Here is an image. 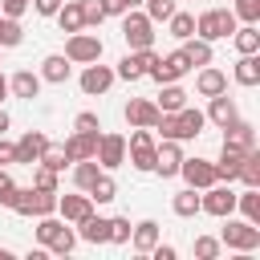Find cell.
<instances>
[{"label":"cell","mask_w":260,"mask_h":260,"mask_svg":"<svg viewBox=\"0 0 260 260\" xmlns=\"http://www.w3.org/2000/svg\"><path fill=\"white\" fill-rule=\"evenodd\" d=\"M232 77H236V81H240L244 89L260 85V53H240V61H236Z\"/></svg>","instance_id":"cell-26"},{"label":"cell","mask_w":260,"mask_h":260,"mask_svg":"<svg viewBox=\"0 0 260 260\" xmlns=\"http://www.w3.org/2000/svg\"><path fill=\"white\" fill-rule=\"evenodd\" d=\"M171 211H175L179 219H195V215H199V191H195V187L175 191V195H171Z\"/></svg>","instance_id":"cell-29"},{"label":"cell","mask_w":260,"mask_h":260,"mask_svg":"<svg viewBox=\"0 0 260 260\" xmlns=\"http://www.w3.org/2000/svg\"><path fill=\"white\" fill-rule=\"evenodd\" d=\"M158 240H162V228H158L154 219H138V223L130 228V240H126V244H130L138 256H150V248H154Z\"/></svg>","instance_id":"cell-17"},{"label":"cell","mask_w":260,"mask_h":260,"mask_svg":"<svg viewBox=\"0 0 260 260\" xmlns=\"http://www.w3.org/2000/svg\"><path fill=\"white\" fill-rule=\"evenodd\" d=\"M0 167H16V142H8L0 134Z\"/></svg>","instance_id":"cell-51"},{"label":"cell","mask_w":260,"mask_h":260,"mask_svg":"<svg viewBox=\"0 0 260 260\" xmlns=\"http://www.w3.org/2000/svg\"><path fill=\"white\" fill-rule=\"evenodd\" d=\"M179 49H183V57L191 61V69H199V65H211V57H215L211 41H203V37H187V41H179Z\"/></svg>","instance_id":"cell-25"},{"label":"cell","mask_w":260,"mask_h":260,"mask_svg":"<svg viewBox=\"0 0 260 260\" xmlns=\"http://www.w3.org/2000/svg\"><path fill=\"white\" fill-rule=\"evenodd\" d=\"M179 162H183V142H175V138H158V150H154V175L175 179V175H179Z\"/></svg>","instance_id":"cell-12"},{"label":"cell","mask_w":260,"mask_h":260,"mask_svg":"<svg viewBox=\"0 0 260 260\" xmlns=\"http://www.w3.org/2000/svg\"><path fill=\"white\" fill-rule=\"evenodd\" d=\"M175 118H179V142H191V138H199V134H203V126H207L203 110H195V106H183V110H175Z\"/></svg>","instance_id":"cell-22"},{"label":"cell","mask_w":260,"mask_h":260,"mask_svg":"<svg viewBox=\"0 0 260 260\" xmlns=\"http://www.w3.org/2000/svg\"><path fill=\"white\" fill-rule=\"evenodd\" d=\"M73 248H77V228H69V223H65V228L57 232V240L49 244V256H69Z\"/></svg>","instance_id":"cell-39"},{"label":"cell","mask_w":260,"mask_h":260,"mask_svg":"<svg viewBox=\"0 0 260 260\" xmlns=\"http://www.w3.org/2000/svg\"><path fill=\"white\" fill-rule=\"evenodd\" d=\"M41 73H32V69H16L12 77H8V93L12 98H20V102H32V98H41Z\"/></svg>","instance_id":"cell-19"},{"label":"cell","mask_w":260,"mask_h":260,"mask_svg":"<svg viewBox=\"0 0 260 260\" xmlns=\"http://www.w3.org/2000/svg\"><path fill=\"white\" fill-rule=\"evenodd\" d=\"M114 73L122 77V81H138V77H146V65H142V53L138 49H126V57L114 65Z\"/></svg>","instance_id":"cell-33"},{"label":"cell","mask_w":260,"mask_h":260,"mask_svg":"<svg viewBox=\"0 0 260 260\" xmlns=\"http://www.w3.org/2000/svg\"><path fill=\"white\" fill-rule=\"evenodd\" d=\"M8 126H12V118H8V110L0 106V134H8Z\"/></svg>","instance_id":"cell-54"},{"label":"cell","mask_w":260,"mask_h":260,"mask_svg":"<svg viewBox=\"0 0 260 260\" xmlns=\"http://www.w3.org/2000/svg\"><path fill=\"white\" fill-rule=\"evenodd\" d=\"M73 228H77V240H85V244H93V248H98V244H110V215H93V211H89V215H85L81 223H73Z\"/></svg>","instance_id":"cell-20"},{"label":"cell","mask_w":260,"mask_h":260,"mask_svg":"<svg viewBox=\"0 0 260 260\" xmlns=\"http://www.w3.org/2000/svg\"><path fill=\"white\" fill-rule=\"evenodd\" d=\"M37 73H41V81H45V85H65V81H69V73H73V61H69L65 53H49V57L41 61V69H37Z\"/></svg>","instance_id":"cell-18"},{"label":"cell","mask_w":260,"mask_h":260,"mask_svg":"<svg viewBox=\"0 0 260 260\" xmlns=\"http://www.w3.org/2000/svg\"><path fill=\"white\" fill-rule=\"evenodd\" d=\"M223 89H228V73L215 69V65H199V73H195V93H199V98H215V93H223Z\"/></svg>","instance_id":"cell-21"},{"label":"cell","mask_w":260,"mask_h":260,"mask_svg":"<svg viewBox=\"0 0 260 260\" xmlns=\"http://www.w3.org/2000/svg\"><path fill=\"white\" fill-rule=\"evenodd\" d=\"M98 175H102V167H98L93 158H81V162H73V187H77V191H89Z\"/></svg>","instance_id":"cell-37"},{"label":"cell","mask_w":260,"mask_h":260,"mask_svg":"<svg viewBox=\"0 0 260 260\" xmlns=\"http://www.w3.org/2000/svg\"><path fill=\"white\" fill-rule=\"evenodd\" d=\"M228 41L236 45V53H260V28L256 24H236V32Z\"/></svg>","instance_id":"cell-32"},{"label":"cell","mask_w":260,"mask_h":260,"mask_svg":"<svg viewBox=\"0 0 260 260\" xmlns=\"http://www.w3.org/2000/svg\"><path fill=\"white\" fill-rule=\"evenodd\" d=\"M102 49H106V45H102L98 32H85V28H81V32H69V37H65V57H69L73 65L102 61Z\"/></svg>","instance_id":"cell-6"},{"label":"cell","mask_w":260,"mask_h":260,"mask_svg":"<svg viewBox=\"0 0 260 260\" xmlns=\"http://www.w3.org/2000/svg\"><path fill=\"white\" fill-rule=\"evenodd\" d=\"M89 211H93V199H89L85 191H77V195H61V191H57V215H61L65 223H81Z\"/></svg>","instance_id":"cell-16"},{"label":"cell","mask_w":260,"mask_h":260,"mask_svg":"<svg viewBox=\"0 0 260 260\" xmlns=\"http://www.w3.org/2000/svg\"><path fill=\"white\" fill-rule=\"evenodd\" d=\"M191 73V61L183 57V49H175V53H167V57H158L154 65H150V81H158V85H167V81H183Z\"/></svg>","instance_id":"cell-9"},{"label":"cell","mask_w":260,"mask_h":260,"mask_svg":"<svg viewBox=\"0 0 260 260\" xmlns=\"http://www.w3.org/2000/svg\"><path fill=\"white\" fill-rule=\"evenodd\" d=\"M179 179H183L187 187H195V191L219 183V179H215V162H211V158H199V154H195V158L183 154V162H179Z\"/></svg>","instance_id":"cell-10"},{"label":"cell","mask_w":260,"mask_h":260,"mask_svg":"<svg viewBox=\"0 0 260 260\" xmlns=\"http://www.w3.org/2000/svg\"><path fill=\"white\" fill-rule=\"evenodd\" d=\"M93 162H98L102 171H118V167L126 162V134H118V130H102V134H98Z\"/></svg>","instance_id":"cell-7"},{"label":"cell","mask_w":260,"mask_h":260,"mask_svg":"<svg viewBox=\"0 0 260 260\" xmlns=\"http://www.w3.org/2000/svg\"><path fill=\"white\" fill-rule=\"evenodd\" d=\"M154 150H158V138L150 126H130V138H126V158L134 171L142 175H154Z\"/></svg>","instance_id":"cell-1"},{"label":"cell","mask_w":260,"mask_h":260,"mask_svg":"<svg viewBox=\"0 0 260 260\" xmlns=\"http://www.w3.org/2000/svg\"><path fill=\"white\" fill-rule=\"evenodd\" d=\"M175 8H179L175 0H142V12H146L154 24H167V16H171Z\"/></svg>","instance_id":"cell-43"},{"label":"cell","mask_w":260,"mask_h":260,"mask_svg":"<svg viewBox=\"0 0 260 260\" xmlns=\"http://www.w3.org/2000/svg\"><path fill=\"white\" fill-rule=\"evenodd\" d=\"M167 28H171V37H175V41H187V37H195V16L175 8V12L167 16Z\"/></svg>","instance_id":"cell-36"},{"label":"cell","mask_w":260,"mask_h":260,"mask_svg":"<svg viewBox=\"0 0 260 260\" xmlns=\"http://www.w3.org/2000/svg\"><path fill=\"white\" fill-rule=\"evenodd\" d=\"M98 134H102V130H73V134L61 142V150H65V158H69V167H73V162H81V158H93V150H98Z\"/></svg>","instance_id":"cell-11"},{"label":"cell","mask_w":260,"mask_h":260,"mask_svg":"<svg viewBox=\"0 0 260 260\" xmlns=\"http://www.w3.org/2000/svg\"><path fill=\"white\" fill-rule=\"evenodd\" d=\"M158 106H154V98H130L126 106H122V118H126V126H154L158 122Z\"/></svg>","instance_id":"cell-13"},{"label":"cell","mask_w":260,"mask_h":260,"mask_svg":"<svg viewBox=\"0 0 260 260\" xmlns=\"http://www.w3.org/2000/svg\"><path fill=\"white\" fill-rule=\"evenodd\" d=\"M57 24H61V32H81V28H85L81 0H65V4L57 8Z\"/></svg>","instance_id":"cell-30"},{"label":"cell","mask_w":260,"mask_h":260,"mask_svg":"<svg viewBox=\"0 0 260 260\" xmlns=\"http://www.w3.org/2000/svg\"><path fill=\"white\" fill-rule=\"evenodd\" d=\"M12 195H16V183H12L8 167H0V207H8V203H12Z\"/></svg>","instance_id":"cell-47"},{"label":"cell","mask_w":260,"mask_h":260,"mask_svg":"<svg viewBox=\"0 0 260 260\" xmlns=\"http://www.w3.org/2000/svg\"><path fill=\"white\" fill-rule=\"evenodd\" d=\"M81 16H85V28H98V24L106 20V8H102V0H81Z\"/></svg>","instance_id":"cell-46"},{"label":"cell","mask_w":260,"mask_h":260,"mask_svg":"<svg viewBox=\"0 0 260 260\" xmlns=\"http://www.w3.org/2000/svg\"><path fill=\"white\" fill-rule=\"evenodd\" d=\"M118 4H122L126 12H130V8H142V0H118Z\"/></svg>","instance_id":"cell-56"},{"label":"cell","mask_w":260,"mask_h":260,"mask_svg":"<svg viewBox=\"0 0 260 260\" xmlns=\"http://www.w3.org/2000/svg\"><path fill=\"white\" fill-rule=\"evenodd\" d=\"M236 16H232V8H207V12H199L195 16V37H203V41H228L232 32H236Z\"/></svg>","instance_id":"cell-3"},{"label":"cell","mask_w":260,"mask_h":260,"mask_svg":"<svg viewBox=\"0 0 260 260\" xmlns=\"http://www.w3.org/2000/svg\"><path fill=\"white\" fill-rule=\"evenodd\" d=\"M244 187H260V150L252 146V150H244V158H240V175H236Z\"/></svg>","instance_id":"cell-35"},{"label":"cell","mask_w":260,"mask_h":260,"mask_svg":"<svg viewBox=\"0 0 260 260\" xmlns=\"http://www.w3.org/2000/svg\"><path fill=\"white\" fill-rule=\"evenodd\" d=\"M32 187H41V191H61V179H57V171H49V167H32Z\"/></svg>","instance_id":"cell-44"},{"label":"cell","mask_w":260,"mask_h":260,"mask_svg":"<svg viewBox=\"0 0 260 260\" xmlns=\"http://www.w3.org/2000/svg\"><path fill=\"white\" fill-rule=\"evenodd\" d=\"M61 4H65V0H28V8H32L37 16H57Z\"/></svg>","instance_id":"cell-49"},{"label":"cell","mask_w":260,"mask_h":260,"mask_svg":"<svg viewBox=\"0 0 260 260\" xmlns=\"http://www.w3.org/2000/svg\"><path fill=\"white\" fill-rule=\"evenodd\" d=\"M37 162H41V167H49V171H57V175L69 167V158H65V150H61L57 142H49V146L41 150V158H37Z\"/></svg>","instance_id":"cell-41"},{"label":"cell","mask_w":260,"mask_h":260,"mask_svg":"<svg viewBox=\"0 0 260 260\" xmlns=\"http://www.w3.org/2000/svg\"><path fill=\"white\" fill-rule=\"evenodd\" d=\"M20 41H24L20 20H12V16H4V12H0V49H16Z\"/></svg>","instance_id":"cell-38"},{"label":"cell","mask_w":260,"mask_h":260,"mask_svg":"<svg viewBox=\"0 0 260 260\" xmlns=\"http://www.w3.org/2000/svg\"><path fill=\"white\" fill-rule=\"evenodd\" d=\"M154 106H158L162 114H175V110H183V106H187V89H183L179 81H167V85H158Z\"/></svg>","instance_id":"cell-27"},{"label":"cell","mask_w":260,"mask_h":260,"mask_svg":"<svg viewBox=\"0 0 260 260\" xmlns=\"http://www.w3.org/2000/svg\"><path fill=\"white\" fill-rule=\"evenodd\" d=\"M8 256H12V248H4V244H0V260H8Z\"/></svg>","instance_id":"cell-57"},{"label":"cell","mask_w":260,"mask_h":260,"mask_svg":"<svg viewBox=\"0 0 260 260\" xmlns=\"http://www.w3.org/2000/svg\"><path fill=\"white\" fill-rule=\"evenodd\" d=\"M219 244L232 248V252H256L260 248V223H248L244 215H223V228H219Z\"/></svg>","instance_id":"cell-2"},{"label":"cell","mask_w":260,"mask_h":260,"mask_svg":"<svg viewBox=\"0 0 260 260\" xmlns=\"http://www.w3.org/2000/svg\"><path fill=\"white\" fill-rule=\"evenodd\" d=\"M85 195L93 199V207H106V203H114V199H118V183H114V175H110V171H102Z\"/></svg>","instance_id":"cell-28"},{"label":"cell","mask_w":260,"mask_h":260,"mask_svg":"<svg viewBox=\"0 0 260 260\" xmlns=\"http://www.w3.org/2000/svg\"><path fill=\"white\" fill-rule=\"evenodd\" d=\"M236 211H240L248 223H260V187H244V191H236Z\"/></svg>","instance_id":"cell-31"},{"label":"cell","mask_w":260,"mask_h":260,"mask_svg":"<svg viewBox=\"0 0 260 260\" xmlns=\"http://www.w3.org/2000/svg\"><path fill=\"white\" fill-rule=\"evenodd\" d=\"M240 158H244V150H236V146H219V158H215V179L219 183H236V175H240Z\"/></svg>","instance_id":"cell-24"},{"label":"cell","mask_w":260,"mask_h":260,"mask_svg":"<svg viewBox=\"0 0 260 260\" xmlns=\"http://www.w3.org/2000/svg\"><path fill=\"white\" fill-rule=\"evenodd\" d=\"M61 228H65V219H61L57 211H53V215H37L32 236H37V244H41V248H49V244L57 240V232H61Z\"/></svg>","instance_id":"cell-34"},{"label":"cell","mask_w":260,"mask_h":260,"mask_svg":"<svg viewBox=\"0 0 260 260\" xmlns=\"http://www.w3.org/2000/svg\"><path fill=\"white\" fill-rule=\"evenodd\" d=\"M130 228H134V223H130L126 215H110V244H126V240H130Z\"/></svg>","instance_id":"cell-45"},{"label":"cell","mask_w":260,"mask_h":260,"mask_svg":"<svg viewBox=\"0 0 260 260\" xmlns=\"http://www.w3.org/2000/svg\"><path fill=\"white\" fill-rule=\"evenodd\" d=\"M150 256H154V260H175L179 252H175V244H162V240H158V244L150 248Z\"/></svg>","instance_id":"cell-52"},{"label":"cell","mask_w":260,"mask_h":260,"mask_svg":"<svg viewBox=\"0 0 260 260\" xmlns=\"http://www.w3.org/2000/svg\"><path fill=\"white\" fill-rule=\"evenodd\" d=\"M232 16L240 24H260V0H232Z\"/></svg>","instance_id":"cell-40"},{"label":"cell","mask_w":260,"mask_h":260,"mask_svg":"<svg viewBox=\"0 0 260 260\" xmlns=\"http://www.w3.org/2000/svg\"><path fill=\"white\" fill-rule=\"evenodd\" d=\"M45 146H49V134L45 130H24L16 138V162L20 167H37V158H41Z\"/></svg>","instance_id":"cell-15"},{"label":"cell","mask_w":260,"mask_h":260,"mask_svg":"<svg viewBox=\"0 0 260 260\" xmlns=\"http://www.w3.org/2000/svg\"><path fill=\"white\" fill-rule=\"evenodd\" d=\"M0 12L12 16V20H20V16L28 12V0H0Z\"/></svg>","instance_id":"cell-50"},{"label":"cell","mask_w":260,"mask_h":260,"mask_svg":"<svg viewBox=\"0 0 260 260\" xmlns=\"http://www.w3.org/2000/svg\"><path fill=\"white\" fill-rule=\"evenodd\" d=\"M122 41H126V49H150L154 45V20L142 8L122 12Z\"/></svg>","instance_id":"cell-4"},{"label":"cell","mask_w":260,"mask_h":260,"mask_svg":"<svg viewBox=\"0 0 260 260\" xmlns=\"http://www.w3.org/2000/svg\"><path fill=\"white\" fill-rule=\"evenodd\" d=\"M199 211H203V215H215V219L236 215V191H232V183H211V187H203V191H199Z\"/></svg>","instance_id":"cell-5"},{"label":"cell","mask_w":260,"mask_h":260,"mask_svg":"<svg viewBox=\"0 0 260 260\" xmlns=\"http://www.w3.org/2000/svg\"><path fill=\"white\" fill-rule=\"evenodd\" d=\"M114 81H118L114 65H102V61L81 65V77H77V85H81V93H85V98H102V93H106Z\"/></svg>","instance_id":"cell-8"},{"label":"cell","mask_w":260,"mask_h":260,"mask_svg":"<svg viewBox=\"0 0 260 260\" xmlns=\"http://www.w3.org/2000/svg\"><path fill=\"white\" fill-rule=\"evenodd\" d=\"M4 98H8V77L0 73V106H4Z\"/></svg>","instance_id":"cell-55"},{"label":"cell","mask_w":260,"mask_h":260,"mask_svg":"<svg viewBox=\"0 0 260 260\" xmlns=\"http://www.w3.org/2000/svg\"><path fill=\"white\" fill-rule=\"evenodd\" d=\"M73 130H102V118H98L93 110H81V114L73 118Z\"/></svg>","instance_id":"cell-48"},{"label":"cell","mask_w":260,"mask_h":260,"mask_svg":"<svg viewBox=\"0 0 260 260\" xmlns=\"http://www.w3.org/2000/svg\"><path fill=\"white\" fill-rule=\"evenodd\" d=\"M223 142L236 146V150H252V146H256V126L244 122V118H236V122L223 126Z\"/></svg>","instance_id":"cell-23"},{"label":"cell","mask_w":260,"mask_h":260,"mask_svg":"<svg viewBox=\"0 0 260 260\" xmlns=\"http://www.w3.org/2000/svg\"><path fill=\"white\" fill-rule=\"evenodd\" d=\"M203 118L211 122V126H228V122H236L240 118V106H236V98H228V89L223 93H215V98H207V110H203Z\"/></svg>","instance_id":"cell-14"},{"label":"cell","mask_w":260,"mask_h":260,"mask_svg":"<svg viewBox=\"0 0 260 260\" xmlns=\"http://www.w3.org/2000/svg\"><path fill=\"white\" fill-rule=\"evenodd\" d=\"M102 8H106V16H122V12H126L118 0H102Z\"/></svg>","instance_id":"cell-53"},{"label":"cell","mask_w":260,"mask_h":260,"mask_svg":"<svg viewBox=\"0 0 260 260\" xmlns=\"http://www.w3.org/2000/svg\"><path fill=\"white\" fill-rule=\"evenodd\" d=\"M219 252H223L219 236H195V260H219Z\"/></svg>","instance_id":"cell-42"}]
</instances>
